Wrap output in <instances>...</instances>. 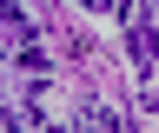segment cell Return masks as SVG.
Wrapping results in <instances>:
<instances>
[{
    "label": "cell",
    "instance_id": "obj_1",
    "mask_svg": "<svg viewBox=\"0 0 159 133\" xmlns=\"http://www.w3.org/2000/svg\"><path fill=\"white\" fill-rule=\"evenodd\" d=\"M119 20H126V53H133V73H139V80H146V73H152V53H159V13L152 7H119Z\"/></svg>",
    "mask_w": 159,
    "mask_h": 133
}]
</instances>
